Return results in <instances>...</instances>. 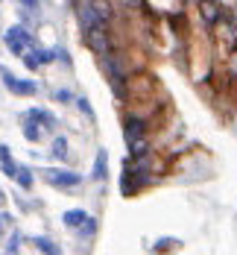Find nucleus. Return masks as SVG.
<instances>
[{
    "label": "nucleus",
    "mask_w": 237,
    "mask_h": 255,
    "mask_svg": "<svg viewBox=\"0 0 237 255\" xmlns=\"http://www.w3.org/2000/svg\"><path fill=\"white\" fill-rule=\"evenodd\" d=\"M62 220H65V226H71V229H79V226L88 220V214H85L82 208H68V211L62 214Z\"/></svg>",
    "instance_id": "12"
},
{
    "label": "nucleus",
    "mask_w": 237,
    "mask_h": 255,
    "mask_svg": "<svg viewBox=\"0 0 237 255\" xmlns=\"http://www.w3.org/2000/svg\"><path fill=\"white\" fill-rule=\"evenodd\" d=\"M15 179H18V185H21L24 191H29V188H32V170H29V167H21Z\"/></svg>",
    "instance_id": "20"
},
{
    "label": "nucleus",
    "mask_w": 237,
    "mask_h": 255,
    "mask_svg": "<svg viewBox=\"0 0 237 255\" xmlns=\"http://www.w3.org/2000/svg\"><path fill=\"white\" fill-rule=\"evenodd\" d=\"M44 179L56 185V188H77L82 176L79 173H71V170H44Z\"/></svg>",
    "instance_id": "8"
},
{
    "label": "nucleus",
    "mask_w": 237,
    "mask_h": 255,
    "mask_svg": "<svg viewBox=\"0 0 237 255\" xmlns=\"http://www.w3.org/2000/svg\"><path fill=\"white\" fill-rule=\"evenodd\" d=\"M21 3H24L26 9H35V6H38V0H21Z\"/></svg>",
    "instance_id": "26"
},
{
    "label": "nucleus",
    "mask_w": 237,
    "mask_h": 255,
    "mask_svg": "<svg viewBox=\"0 0 237 255\" xmlns=\"http://www.w3.org/2000/svg\"><path fill=\"white\" fill-rule=\"evenodd\" d=\"M6 47L12 50V56H24V47H35V41L24 26H9L6 29Z\"/></svg>",
    "instance_id": "4"
},
{
    "label": "nucleus",
    "mask_w": 237,
    "mask_h": 255,
    "mask_svg": "<svg viewBox=\"0 0 237 255\" xmlns=\"http://www.w3.org/2000/svg\"><path fill=\"white\" fill-rule=\"evenodd\" d=\"M56 56H59V50H41V47H32V50L24 56V65L29 68V71H35V68H41V65L56 62Z\"/></svg>",
    "instance_id": "9"
},
{
    "label": "nucleus",
    "mask_w": 237,
    "mask_h": 255,
    "mask_svg": "<svg viewBox=\"0 0 237 255\" xmlns=\"http://www.w3.org/2000/svg\"><path fill=\"white\" fill-rule=\"evenodd\" d=\"M3 85L12 91V94H35L38 91V85L32 82V79H18L15 74H9V71H3Z\"/></svg>",
    "instance_id": "7"
},
{
    "label": "nucleus",
    "mask_w": 237,
    "mask_h": 255,
    "mask_svg": "<svg viewBox=\"0 0 237 255\" xmlns=\"http://www.w3.org/2000/svg\"><path fill=\"white\" fill-rule=\"evenodd\" d=\"M170 26L176 29V35H179V38H187V21H184V12L170 15Z\"/></svg>",
    "instance_id": "16"
},
{
    "label": "nucleus",
    "mask_w": 237,
    "mask_h": 255,
    "mask_svg": "<svg viewBox=\"0 0 237 255\" xmlns=\"http://www.w3.org/2000/svg\"><path fill=\"white\" fill-rule=\"evenodd\" d=\"M53 97H56V100H62V103H68V100H71V91H65V88H59V91H56Z\"/></svg>",
    "instance_id": "25"
},
{
    "label": "nucleus",
    "mask_w": 237,
    "mask_h": 255,
    "mask_svg": "<svg viewBox=\"0 0 237 255\" xmlns=\"http://www.w3.org/2000/svg\"><path fill=\"white\" fill-rule=\"evenodd\" d=\"M147 132H150V118H144V115H138V112H129L126 121H123V138L132 141V138H141V135H147Z\"/></svg>",
    "instance_id": "5"
},
{
    "label": "nucleus",
    "mask_w": 237,
    "mask_h": 255,
    "mask_svg": "<svg viewBox=\"0 0 237 255\" xmlns=\"http://www.w3.org/2000/svg\"><path fill=\"white\" fill-rule=\"evenodd\" d=\"M105 173H108V155H105V150H100L97 158H94V173H91V176L97 179V182H103Z\"/></svg>",
    "instance_id": "14"
},
{
    "label": "nucleus",
    "mask_w": 237,
    "mask_h": 255,
    "mask_svg": "<svg viewBox=\"0 0 237 255\" xmlns=\"http://www.w3.org/2000/svg\"><path fill=\"white\" fill-rule=\"evenodd\" d=\"M182 247V241L179 238H158L156 244H153V250L156 253H170V250H179Z\"/></svg>",
    "instance_id": "15"
},
{
    "label": "nucleus",
    "mask_w": 237,
    "mask_h": 255,
    "mask_svg": "<svg viewBox=\"0 0 237 255\" xmlns=\"http://www.w3.org/2000/svg\"><path fill=\"white\" fill-rule=\"evenodd\" d=\"M3 200H6V197H3V191H0V203H3Z\"/></svg>",
    "instance_id": "28"
},
{
    "label": "nucleus",
    "mask_w": 237,
    "mask_h": 255,
    "mask_svg": "<svg viewBox=\"0 0 237 255\" xmlns=\"http://www.w3.org/2000/svg\"><path fill=\"white\" fill-rule=\"evenodd\" d=\"M126 144H129V158L150 155V141H147V135H141V138H132V141H126Z\"/></svg>",
    "instance_id": "11"
},
{
    "label": "nucleus",
    "mask_w": 237,
    "mask_h": 255,
    "mask_svg": "<svg viewBox=\"0 0 237 255\" xmlns=\"http://www.w3.org/2000/svg\"><path fill=\"white\" fill-rule=\"evenodd\" d=\"M0 167H3V173H6L9 179H15L18 170H21V164L9 155V147H6V144H0Z\"/></svg>",
    "instance_id": "10"
},
{
    "label": "nucleus",
    "mask_w": 237,
    "mask_h": 255,
    "mask_svg": "<svg viewBox=\"0 0 237 255\" xmlns=\"http://www.w3.org/2000/svg\"><path fill=\"white\" fill-rule=\"evenodd\" d=\"M35 250H41V253H47V255H56V253H59V247L53 244L50 238H35Z\"/></svg>",
    "instance_id": "18"
},
{
    "label": "nucleus",
    "mask_w": 237,
    "mask_h": 255,
    "mask_svg": "<svg viewBox=\"0 0 237 255\" xmlns=\"http://www.w3.org/2000/svg\"><path fill=\"white\" fill-rule=\"evenodd\" d=\"M82 38H85V44H88L91 50L97 53L100 59H103V56H108V53L114 50V38H111V29H108V26H97V29L85 32Z\"/></svg>",
    "instance_id": "2"
},
{
    "label": "nucleus",
    "mask_w": 237,
    "mask_h": 255,
    "mask_svg": "<svg viewBox=\"0 0 237 255\" xmlns=\"http://www.w3.org/2000/svg\"><path fill=\"white\" fill-rule=\"evenodd\" d=\"M50 153L56 155V158H68V138H62V135H59V138L53 141V150H50Z\"/></svg>",
    "instance_id": "17"
},
{
    "label": "nucleus",
    "mask_w": 237,
    "mask_h": 255,
    "mask_svg": "<svg viewBox=\"0 0 237 255\" xmlns=\"http://www.w3.org/2000/svg\"><path fill=\"white\" fill-rule=\"evenodd\" d=\"M79 229H82V235H85V238H94V232H97V220H94V217H88Z\"/></svg>",
    "instance_id": "22"
},
{
    "label": "nucleus",
    "mask_w": 237,
    "mask_h": 255,
    "mask_svg": "<svg viewBox=\"0 0 237 255\" xmlns=\"http://www.w3.org/2000/svg\"><path fill=\"white\" fill-rule=\"evenodd\" d=\"M18 247H21V238H18V235H12V238H9V244H6V253H18Z\"/></svg>",
    "instance_id": "24"
},
{
    "label": "nucleus",
    "mask_w": 237,
    "mask_h": 255,
    "mask_svg": "<svg viewBox=\"0 0 237 255\" xmlns=\"http://www.w3.org/2000/svg\"><path fill=\"white\" fill-rule=\"evenodd\" d=\"M26 118H32L35 124H41L44 129H53V127H56V118H53L50 112H44V109H29V112H26Z\"/></svg>",
    "instance_id": "13"
},
{
    "label": "nucleus",
    "mask_w": 237,
    "mask_h": 255,
    "mask_svg": "<svg viewBox=\"0 0 237 255\" xmlns=\"http://www.w3.org/2000/svg\"><path fill=\"white\" fill-rule=\"evenodd\" d=\"M24 138H26V141H38V138H41V129L35 127V121H32V118H26V127H24Z\"/></svg>",
    "instance_id": "19"
},
{
    "label": "nucleus",
    "mask_w": 237,
    "mask_h": 255,
    "mask_svg": "<svg viewBox=\"0 0 237 255\" xmlns=\"http://www.w3.org/2000/svg\"><path fill=\"white\" fill-rule=\"evenodd\" d=\"M123 9H132V12H141V9H147V0H117Z\"/></svg>",
    "instance_id": "21"
},
{
    "label": "nucleus",
    "mask_w": 237,
    "mask_h": 255,
    "mask_svg": "<svg viewBox=\"0 0 237 255\" xmlns=\"http://www.w3.org/2000/svg\"><path fill=\"white\" fill-rule=\"evenodd\" d=\"M77 106H79V112H85L88 121H94V109H91V103L85 100V97H77Z\"/></svg>",
    "instance_id": "23"
},
{
    "label": "nucleus",
    "mask_w": 237,
    "mask_h": 255,
    "mask_svg": "<svg viewBox=\"0 0 237 255\" xmlns=\"http://www.w3.org/2000/svg\"><path fill=\"white\" fill-rule=\"evenodd\" d=\"M3 223H6V220H3V214H0V232H3Z\"/></svg>",
    "instance_id": "27"
},
{
    "label": "nucleus",
    "mask_w": 237,
    "mask_h": 255,
    "mask_svg": "<svg viewBox=\"0 0 237 255\" xmlns=\"http://www.w3.org/2000/svg\"><path fill=\"white\" fill-rule=\"evenodd\" d=\"M158 91H161L158 79L153 74H147V71H135L126 79V100L129 103H147V100H153Z\"/></svg>",
    "instance_id": "1"
},
{
    "label": "nucleus",
    "mask_w": 237,
    "mask_h": 255,
    "mask_svg": "<svg viewBox=\"0 0 237 255\" xmlns=\"http://www.w3.org/2000/svg\"><path fill=\"white\" fill-rule=\"evenodd\" d=\"M199 18L205 21V26H217L226 18V9L217 0H199Z\"/></svg>",
    "instance_id": "6"
},
{
    "label": "nucleus",
    "mask_w": 237,
    "mask_h": 255,
    "mask_svg": "<svg viewBox=\"0 0 237 255\" xmlns=\"http://www.w3.org/2000/svg\"><path fill=\"white\" fill-rule=\"evenodd\" d=\"M123 179H120V194L123 197H135L147 182H150V176L144 173V170H138V167H129V164H123Z\"/></svg>",
    "instance_id": "3"
}]
</instances>
